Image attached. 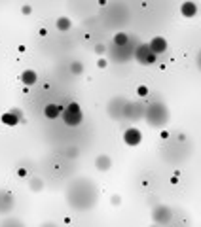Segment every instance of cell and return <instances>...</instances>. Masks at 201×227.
<instances>
[{"label":"cell","instance_id":"3","mask_svg":"<svg viewBox=\"0 0 201 227\" xmlns=\"http://www.w3.org/2000/svg\"><path fill=\"white\" fill-rule=\"evenodd\" d=\"M140 131L139 129H127L125 131V134H124V142L127 144V146H137L139 142H140Z\"/></svg>","mask_w":201,"mask_h":227},{"label":"cell","instance_id":"10","mask_svg":"<svg viewBox=\"0 0 201 227\" xmlns=\"http://www.w3.org/2000/svg\"><path fill=\"white\" fill-rule=\"evenodd\" d=\"M127 34H124V32H120V34H116V38H114V44L116 46H127Z\"/></svg>","mask_w":201,"mask_h":227},{"label":"cell","instance_id":"7","mask_svg":"<svg viewBox=\"0 0 201 227\" xmlns=\"http://www.w3.org/2000/svg\"><path fill=\"white\" fill-rule=\"evenodd\" d=\"M148 53H150V47H148V46H140V47L137 49V53H135V57H137L139 62L144 64V61H146V57H148Z\"/></svg>","mask_w":201,"mask_h":227},{"label":"cell","instance_id":"11","mask_svg":"<svg viewBox=\"0 0 201 227\" xmlns=\"http://www.w3.org/2000/svg\"><path fill=\"white\" fill-rule=\"evenodd\" d=\"M57 27H59L61 30H69V28H70V21L66 19V17H61V19L57 21Z\"/></svg>","mask_w":201,"mask_h":227},{"label":"cell","instance_id":"2","mask_svg":"<svg viewBox=\"0 0 201 227\" xmlns=\"http://www.w3.org/2000/svg\"><path fill=\"white\" fill-rule=\"evenodd\" d=\"M148 47H150V51H152V53L160 55V53H163V51L167 49V40H165V38H161V36H156V38H152V40H150Z\"/></svg>","mask_w":201,"mask_h":227},{"label":"cell","instance_id":"13","mask_svg":"<svg viewBox=\"0 0 201 227\" xmlns=\"http://www.w3.org/2000/svg\"><path fill=\"white\" fill-rule=\"evenodd\" d=\"M146 93H148V89L144 87V85H140V87H139V95H140V96H144Z\"/></svg>","mask_w":201,"mask_h":227},{"label":"cell","instance_id":"8","mask_svg":"<svg viewBox=\"0 0 201 227\" xmlns=\"http://www.w3.org/2000/svg\"><path fill=\"white\" fill-rule=\"evenodd\" d=\"M2 123H4V125H15V123H17V115H15V112H8V114H4V115H2Z\"/></svg>","mask_w":201,"mask_h":227},{"label":"cell","instance_id":"4","mask_svg":"<svg viewBox=\"0 0 201 227\" xmlns=\"http://www.w3.org/2000/svg\"><path fill=\"white\" fill-rule=\"evenodd\" d=\"M180 12H182L184 17H194V15H197V6L192 2V0H186V2L180 6Z\"/></svg>","mask_w":201,"mask_h":227},{"label":"cell","instance_id":"12","mask_svg":"<svg viewBox=\"0 0 201 227\" xmlns=\"http://www.w3.org/2000/svg\"><path fill=\"white\" fill-rule=\"evenodd\" d=\"M152 62H156V53H148V57H146V61H144V64H152Z\"/></svg>","mask_w":201,"mask_h":227},{"label":"cell","instance_id":"6","mask_svg":"<svg viewBox=\"0 0 201 227\" xmlns=\"http://www.w3.org/2000/svg\"><path fill=\"white\" fill-rule=\"evenodd\" d=\"M21 81H23L25 85H32L36 81V72L34 70H25L23 76H21Z\"/></svg>","mask_w":201,"mask_h":227},{"label":"cell","instance_id":"16","mask_svg":"<svg viewBox=\"0 0 201 227\" xmlns=\"http://www.w3.org/2000/svg\"><path fill=\"white\" fill-rule=\"evenodd\" d=\"M17 174H19V176H25V174H27V170H25V168H19V170H17Z\"/></svg>","mask_w":201,"mask_h":227},{"label":"cell","instance_id":"15","mask_svg":"<svg viewBox=\"0 0 201 227\" xmlns=\"http://www.w3.org/2000/svg\"><path fill=\"white\" fill-rule=\"evenodd\" d=\"M72 70H74V72H80L82 66H80V64H72Z\"/></svg>","mask_w":201,"mask_h":227},{"label":"cell","instance_id":"9","mask_svg":"<svg viewBox=\"0 0 201 227\" xmlns=\"http://www.w3.org/2000/svg\"><path fill=\"white\" fill-rule=\"evenodd\" d=\"M97 168H99V170H108V168H110V159H108L106 155H100V157L97 159Z\"/></svg>","mask_w":201,"mask_h":227},{"label":"cell","instance_id":"5","mask_svg":"<svg viewBox=\"0 0 201 227\" xmlns=\"http://www.w3.org/2000/svg\"><path fill=\"white\" fill-rule=\"evenodd\" d=\"M61 112H63V106H57V104H49V106H46V110H44L46 117H49V119H57L61 115Z\"/></svg>","mask_w":201,"mask_h":227},{"label":"cell","instance_id":"14","mask_svg":"<svg viewBox=\"0 0 201 227\" xmlns=\"http://www.w3.org/2000/svg\"><path fill=\"white\" fill-rule=\"evenodd\" d=\"M23 13H25V15L30 13V6H23Z\"/></svg>","mask_w":201,"mask_h":227},{"label":"cell","instance_id":"1","mask_svg":"<svg viewBox=\"0 0 201 227\" xmlns=\"http://www.w3.org/2000/svg\"><path fill=\"white\" fill-rule=\"evenodd\" d=\"M61 117H63L65 125H69V127H76V125H80L82 119H84L82 110H80V106H78L76 102H70L66 108H63Z\"/></svg>","mask_w":201,"mask_h":227}]
</instances>
